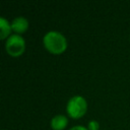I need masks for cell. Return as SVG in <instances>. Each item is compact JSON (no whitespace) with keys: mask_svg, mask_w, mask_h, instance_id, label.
<instances>
[{"mask_svg":"<svg viewBox=\"0 0 130 130\" xmlns=\"http://www.w3.org/2000/svg\"><path fill=\"white\" fill-rule=\"evenodd\" d=\"M44 46L48 51L54 54H60L65 51L67 47L66 38L59 31L51 30L44 36Z\"/></svg>","mask_w":130,"mask_h":130,"instance_id":"1","label":"cell"},{"mask_svg":"<svg viewBox=\"0 0 130 130\" xmlns=\"http://www.w3.org/2000/svg\"><path fill=\"white\" fill-rule=\"evenodd\" d=\"M66 110L68 115L71 118H74V119L80 118L85 114L87 110L86 101L81 95H74L70 98V100L68 101Z\"/></svg>","mask_w":130,"mask_h":130,"instance_id":"2","label":"cell"},{"mask_svg":"<svg viewBox=\"0 0 130 130\" xmlns=\"http://www.w3.org/2000/svg\"><path fill=\"white\" fill-rule=\"evenodd\" d=\"M5 49L10 56L18 57L24 52L25 42L20 35H17V34L11 35L5 43Z\"/></svg>","mask_w":130,"mask_h":130,"instance_id":"3","label":"cell"},{"mask_svg":"<svg viewBox=\"0 0 130 130\" xmlns=\"http://www.w3.org/2000/svg\"><path fill=\"white\" fill-rule=\"evenodd\" d=\"M28 27V21L23 16H18L14 18L11 22V28L13 31H15L17 35L24 32Z\"/></svg>","mask_w":130,"mask_h":130,"instance_id":"4","label":"cell"},{"mask_svg":"<svg viewBox=\"0 0 130 130\" xmlns=\"http://www.w3.org/2000/svg\"><path fill=\"white\" fill-rule=\"evenodd\" d=\"M67 123L68 120L64 115H56L51 120V126L54 130H63Z\"/></svg>","mask_w":130,"mask_h":130,"instance_id":"5","label":"cell"},{"mask_svg":"<svg viewBox=\"0 0 130 130\" xmlns=\"http://www.w3.org/2000/svg\"><path fill=\"white\" fill-rule=\"evenodd\" d=\"M11 29V23H9L8 20L4 17H0V38L3 40L8 37Z\"/></svg>","mask_w":130,"mask_h":130,"instance_id":"6","label":"cell"},{"mask_svg":"<svg viewBox=\"0 0 130 130\" xmlns=\"http://www.w3.org/2000/svg\"><path fill=\"white\" fill-rule=\"evenodd\" d=\"M88 130H99V123L94 120L88 123Z\"/></svg>","mask_w":130,"mask_h":130,"instance_id":"7","label":"cell"},{"mask_svg":"<svg viewBox=\"0 0 130 130\" xmlns=\"http://www.w3.org/2000/svg\"><path fill=\"white\" fill-rule=\"evenodd\" d=\"M69 130H88L87 128H85L84 126H81V125H76V126H73L72 128H70Z\"/></svg>","mask_w":130,"mask_h":130,"instance_id":"8","label":"cell"}]
</instances>
